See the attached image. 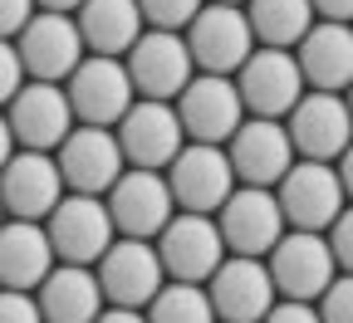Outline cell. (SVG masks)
<instances>
[{"mask_svg": "<svg viewBox=\"0 0 353 323\" xmlns=\"http://www.w3.org/2000/svg\"><path fill=\"white\" fill-rule=\"evenodd\" d=\"M270 191H275V206L285 216V230H324L343 211V196H348L334 162H304V157H294L285 167V176Z\"/></svg>", "mask_w": 353, "mask_h": 323, "instance_id": "1", "label": "cell"}, {"mask_svg": "<svg viewBox=\"0 0 353 323\" xmlns=\"http://www.w3.org/2000/svg\"><path fill=\"white\" fill-rule=\"evenodd\" d=\"M182 44H187L196 74H226L231 79L241 69V59L255 50V34H250L241 6H216V0H206V6L187 20Z\"/></svg>", "mask_w": 353, "mask_h": 323, "instance_id": "2", "label": "cell"}, {"mask_svg": "<svg viewBox=\"0 0 353 323\" xmlns=\"http://www.w3.org/2000/svg\"><path fill=\"white\" fill-rule=\"evenodd\" d=\"M59 88L69 98L74 123H83V127H113L128 113V103L138 98L132 83H128L123 59H108V54H83Z\"/></svg>", "mask_w": 353, "mask_h": 323, "instance_id": "3", "label": "cell"}, {"mask_svg": "<svg viewBox=\"0 0 353 323\" xmlns=\"http://www.w3.org/2000/svg\"><path fill=\"white\" fill-rule=\"evenodd\" d=\"M211 220H216V236L226 245V255L265 260V250L285 236V216H280L270 187H231V196L211 211Z\"/></svg>", "mask_w": 353, "mask_h": 323, "instance_id": "4", "label": "cell"}, {"mask_svg": "<svg viewBox=\"0 0 353 323\" xmlns=\"http://www.w3.org/2000/svg\"><path fill=\"white\" fill-rule=\"evenodd\" d=\"M103 211L113 220V236L128 240H152L157 230L172 220V191H167V176L148 171V167H123L118 181L103 191Z\"/></svg>", "mask_w": 353, "mask_h": 323, "instance_id": "5", "label": "cell"}, {"mask_svg": "<svg viewBox=\"0 0 353 323\" xmlns=\"http://www.w3.org/2000/svg\"><path fill=\"white\" fill-rule=\"evenodd\" d=\"M265 274H270V284H275V299L314 304L319 289L339 274V264H334L319 230H285V236L265 250Z\"/></svg>", "mask_w": 353, "mask_h": 323, "instance_id": "6", "label": "cell"}, {"mask_svg": "<svg viewBox=\"0 0 353 323\" xmlns=\"http://www.w3.org/2000/svg\"><path fill=\"white\" fill-rule=\"evenodd\" d=\"M172 113L182 123L187 143H211V147H221L245 118L241 94L226 74H192L182 83V94L172 98Z\"/></svg>", "mask_w": 353, "mask_h": 323, "instance_id": "7", "label": "cell"}, {"mask_svg": "<svg viewBox=\"0 0 353 323\" xmlns=\"http://www.w3.org/2000/svg\"><path fill=\"white\" fill-rule=\"evenodd\" d=\"M231 83L241 94L245 118H285L299 103V94H304L294 54L290 50H270V44H255V50L241 59V69L231 74Z\"/></svg>", "mask_w": 353, "mask_h": 323, "instance_id": "8", "label": "cell"}, {"mask_svg": "<svg viewBox=\"0 0 353 323\" xmlns=\"http://www.w3.org/2000/svg\"><path fill=\"white\" fill-rule=\"evenodd\" d=\"M39 225H44V236H50V250H54L59 264H94L113 245V220L103 211V196L64 191Z\"/></svg>", "mask_w": 353, "mask_h": 323, "instance_id": "9", "label": "cell"}, {"mask_svg": "<svg viewBox=\"0 0 353 323\" xmlns=\"http://www.w3.org/2000/svg\"><path fill=\"white\" fill-rule=\"evenodd\" d=\"M152 250L162 260V274L167 280H182V284H206V274L226 260L216 220L196 216V211H172V220L152 236Z\"/></svg>", "mask_w": 353, "mask_h": 323, "instance_id": "10", "label": "cell"}, {"mask_svg": "<svg viewBox=\"0 0 353 323\" xmlns=\"http://www.w3.org/2000/svg\"><path fill=\"white\" fill-rule=\"evenodd\" d=\"M123 69H128L132 94H138V98H157V103H172L176 94H182V83L196 74L182 34H172V30H143L138 39L128 44Z\"/></svg>", "mask_w": 353, "mask_h": 323, "instance_id": "11", "label": "cell"}, {"mask_svg": "<svg viewBox=\"0 0 353 323\" xmlns=\"http://www.w3.org/2000/svg\"><path fill=\"white\" fill-rule=\"evenodd\" d=\"M162 176H167L172 206L176 211H196V216H211L221 201L231 196V187H236L226 152L211 147V143H182L176 157L162 167Z\"/></svg>", "mask_w": 353, "mask_h": 323, "instance_id": "12", "label": "cell"}, {"mask_svg": "<svg viewBox=\"0 0 353 323\" xmlns=\"http://www.w3.org/2000/svg\"><path fill=\"white\" fill-rule=\"evenodd\" d=\"M94 264H99V269H94L99 294H103V304H113V309H143V304L167 284L152 240L113 236V245H108Z\"/></svg>", "mask_w": 353, "mask_h": 323, "instance_id": "13", "label": "cell"}, {"mask_svg": "<svg viewBox=\"0 0 353 323\" xmlns=\"http://www.w3.org/2000/svg\"><path fill=\"white\" fill-rule=\"evenodd\" d=\"M280 123L290 132L294 157H304V162H339L348 152V103H343V94L304 88L299 103Z\"/></svg>", "mask_w": 353, "mask_h": 323, "instance_id": "14", "label": "cell"}, {"mask_svg": "<svg viewBox=\"0 0 353 323\" xmlns=\"http://www.w3.org/2000/svg\"><path fill=\"white\" fill-rule=\"evenodd\" d=\"M54 167H59L64 191L103 196L113 181H118V171H123L128 162H123V152H118L113 127H83V123H74L69 137L54 147Z\"/></svg>", "mask_w": 353, "mask_h": 323, "instance_id": "15", "label": "cell"}, {"mask_svg": "<svg viewBox=\"0 0 353 323\" xmlns=\"http://www.w3.org/2000/svg\"><path fill=\"white\" fill-rule=\"evenodd\" d=\"M6 123H10L15 147H25V152H54L69 137V127H74V113H69V98H64L59 83L25 79L15 88V98L6 103Z\"/></svg>", "mask_w": 353, "mask_h": 323, "instance_id": "16", "label": "cell"}, {"mask_svg": "<svg viewBox=\"0 0 353 323\" xmlns=\"http://www.w3.org/2000/svg\"><path fill=\"white\" fill-rule=\"evenodd\" d=\"M221 152H226L231 176L241 187H275L285 167L294 162L290 132L280 118H241V127L221 143Z\"/></svg>", "mask_w": 353, "mask_h": 323, "instance_id": "17", "label": "cell"}, {"mask_svg": "<svg viewBox=\"0 0 353 323\" xmlns=\"http://www.w3.org/2000/svg\"><path fill=\"white\" fill-rule=\"evenodd\" d=\"M113 137H118L123 162L128 167H148V171H162L176 157V147L187 143L172 103H157V98H132L128 113L113 123Z\"/></svg>", "mask_w": 353, "mask_h": 323, "instance_id": "18", "label": "cell"}, {"mask_svg": "<svg viewBox=\"0 0 353 323\" xmlns=\"http://www.w3.org/2000/svg\"><path fill=\"white\" fill-rule=\"evenodd\" d=\"M10 44L20 54L25 79H44V83H64L69 69L83 59V39L74 30V15H54V10H34Z\"/></svg>", "mask_w": 353, "mask_h": 323, "instance_id": "19", "label": "cell"}, {"mask_svg": "<svg viewBox=\"0 0 353 323\" xmlns=\"http://www.w3.org/2000/svg\"><path fill=\"white\" fill-rule=\"evenodd\" d=\"M206 299L216 323H260V313L275 304V284L265 274V260L250 255H226L206 274Z\"/></svg>", "mask_w": 353, "mask_h": 323, "instance_id": "20", "label": "cell"}, {"mask_svg": "<svg viewBox=\"0 0 353 323\" xmlns=\"http://www.w3.org/2000/svg\"><path fill=\"white\" fill-rule=\"evenodd\" d=\"M64 196V181L50 152H25L15 147L10 162L0 167V211L15 220H44Z\"/></svg>", "mask_w": 353, "mask_h": 323, "instance_id": "21", "label": "cell"}, {"mask_svg": "<svg viewBox=\"0 0 353 323\" xmlns=\"http://www.w3.org/2000/svg\"><path fill=\"white\" fill-rule=\"evenodd\" d=\"M290 54H294V69H299L304 88L343 94L348 79H353V30L343 20H314Z\"/></svg>", "mask_w": 353, "mask_h": 323, "instance_id": "22", "label": "cell"}, {"mask_svg": "<svg viewBox=\"0 0 353 323\" xmlns=\"http://www.w3.org/2000/svg\"><path fill=\"white\" fill-rule=\"evenodd\" d=\"M34 309L44 323H94L99 309H103V294H99V280L88 264H59L34 284Z\"/></svg>", "mask_w": 353, "mask_h": 323, "instance_id": "23", "label": "cell"}, {"mask_svg": "<svg viewBox=\"0 0 353 323\" xmlns=\"http://www.w3.org/2000/svg\"><path fill=\"white\" fill-rule=\"evenodd\" d=\"M54 269V250L39 220H0V289H25L34 294V284Z\"/></svg>", "mask_w": 353, "mask_h": 323, "instance_id": "24", "label": "cell"}, {"mask_svg": "<svg viewBox=\"0 0 353 323\" xmlns=\"http://www.w3.org/2000/svg\"><path fill=\"white\" fill-rule=\"evenodd\" d=\"M74 30L83 39V54L123 59L128 44L143 34L138 0H83V6L74 10Z\"/></svg>", "mask_w": 353, "mask_h": 323, "instance_id": "25", "label": "cell"}, {"mask_svg": "<svg viewBox=\"0 0 353 323\" xmlns=\"http://www.w3.org/2000/svg\"><path fill=\"white\" fill-rule=\"evenodd\" d=\"M241 10H245L255 44H270V50H294L299 34L314 25L309 0H245Z\"/></svg>", "mask_w": 353, "mask_h": 323, "instance_id": "26", "label": "cell"}, {"mask_svg": "<svg viewBox=\"0 0 353 323\" xmlns=\"http://www.w3.org/2000/svg\"><path fill=\"white\" fill-rule=\"evenodd\" d=\"M148 323H216L211 299L201 284H182V280H167L148 304H143Z\"/></svg>", "mask_w": 353, "mask_h": 323, "instance_id": "27", "label": "cell"}, {"mask_svg": "<svg viewBox=\"0 0 353 323\" xmlns=\"http://www.w3.org/2000/svg\"><path fill=\"white\" fill-rule=\"evenodd\" d=\"M206 6V0H138V15L148 30H172V34H182L187 20Z\"/></svg>", "mask_w": 353, "mask_h": 323, "instance_id": "28", "label": "cell"}, {"mask_svg": "<svg viewBox=\"0 0 353 323\" xmlns=\"http://www.w3.org/2000/svg\"><path fill=\"white\" fill-rule=\"evenodd\" d=\"M319 323H353V284L348 280H329L314 299Z\"/></svg>", "mask_w": 353, "mask_h": 323, "instance_id": "29", "label": "cell"}, {"mask_svg": "<svg viewBox=\"0 0 353 323\" xmlns=\"http://www.w3.org/2000/svg\"><path fill=\"white\" fill-rule=\"evenodd\" d=\"M0 323H44L34 309V294L25 289H0Z\"/></svg>", "mask_w": 353, "mask_h": 323, "instance_id": "30", "label": "cell"}, {"mask_svg": "<svg viewBox=\"0 0 353 323\" xmlns=\"http://www.w3.org/2000/svg\"><path fill=\"white\" fill-rule=\"evenodd\" d=\"M25 83V69H20V54L10 39H0V108L15 98V88Z\"/></svg>", "mask_w": 353, "mask_h": 323, "instance_id": "31", "label": "cell"}, {"mask_svg": "<svg viewBox=\"0 0 353 323\" xmlns=\"http://www.w3.org/2000/svg\"><path fill=\"white\" fill-rule=\"evenodd\" d=\"M260 323H319L314 304H304V299H275L270 309L260 313Z\"/></svg>", "mask_w": 353, "mask_h": 323, "instance_id": "32", "label": "cell"}, {"mask_svg": "<svg viewBox=\"0 0 353 323\" xmlns=\"http://www.w3.org/2000/svg\"><path fill=\"white\" fill-rule=\"evenodd\" d=\"M34 15V0H0V39H15Z\"/></svg>", "mask_w": 353, "mask_h": 323, "instance_id": "33", "label": "cell"}, {"mask_svg": "<svg viewBox=\"0 0 353 323\" xmlns=\"http://www.w3.org/2000/svg\"><path fill=\"white\" fill-rule=\"evenodd\" d=\"M309 10H314V20H343L353 15V0H309Z\"/></svg>", "mask_w": 353, "mask_h": 323, "instance_id": "34", "label": "cell"}, {"mask_svg": "<svg viewBox=\"0 0 353 323\" xmlns=\"http://www.w3.org/2000/svg\"><path fill=\"white\" fill-rule=\"evenodd\" d=\"M94 323H148V318H143V309H113V304H103Z\"/></svg>", "mask_w": 353, "mask_h": 323, "instance_id": "35", "label": "cell"}, {"mask_svg": "<svg viewBox=\"0 0 353 323\" xmlns=\"http://www.w3.org/2000/svg\"><path fill=\"white\" fill-rule=\"evenodd\" d=\"M83 0H34V10H54V15H74Z\"/></svg>", "mask_w": 353, "mask_h": 323, "instance_id": "36", "label": "cell"}, {"mask_svg": "<svg viewBox=\"0 0 353 323\" xmlns=\"http://www.w3.org/2000/svg\"><path fill=\"white\" fill-rule=\"evenodd\" d=\"M10 152H15V137H10V123H6V113H0V167L10 162Z\"/></svg>", "mask_w": 353, "mask_h": 323, "instance_id": "37", "label": "cell"}, {"mask_svg": "<svg viewBox=\"0 0 353 323\" xmlns=\"http://www.w3.org/2000/svg\"><path fill=\"white\" fill-rule=\"evenodd\" d=\"M216 6H245V0H216Z\"/></svg>", "mask_w": 353, "mask_h": 323, "instance_id": "38", "label": "cell"}, {"mask_svg": "<svg viewBox=\"0 0 353 323\" xmlns=\"http://www.w3.org/2000/svg\"><path fill=\"white\" fill-rule=\"evenodd\" d=\"M0 220H6V211H0Z\"/></svg>", "mask_w": 353, "mask_h": 323, "instance_id": "39", "label": "cell"}]
</instances>
